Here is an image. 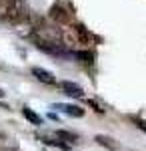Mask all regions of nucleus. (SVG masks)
Instances as JSON below:
<instances>
[{
	"instance_id": "f257e3e1",
	"label": "nucleus",
	"mask_w": 146,
	"mask_h": 151,
	"mask_svg": "<svg viewBox=\"0 0 146 151\" xmlns=\"http://www.w3.org/2000/svg\"><path fill=\"white\" fill-rule=\"evenodd\" d=\"M26 16H28V4H26V0H6L4 18L8 22H22Z\"/></svg>"
},
{
	"instance_id": "f03ea898",
	"label": "nucleus",
	"mask_w": 146,
	"mask_h": 151,
	"mask_svg": "<svg viewBox=\"0 0 146 151\" xmlns=\"http://www.w3.org/2000/svg\"><path fill=\"white\" fill-rule=\"evenodd\" d=\"M52 109H56L58 113H64L70 117H84V109L78 105H66V103H54Z\"/></svg>"
},
{
	"instance_id": "7ed1b4c3",
	"label": "nucleus",
	"mask_w": 146,
	"mask_h": 151,
	"mask_svg": "<svg viewBox=\"0 0 146 151\" xmlns=\"http://www.w3.org/2000/svg\"><path fill=\"white\" fill-rule=\"evenodd\" d=\"M32 75L40 83H44V85H56V77H54V73L42 69V67H32Z\"/></svg>"
},
{
	"instance_id": "20e7f679",
	"label": "nucleus",
	"mask_w": 146,
	"mask_h": 151,
	"mask_svg": "<svg viewBox=\"0 0 146 151\" xmlns=\"http://www.w3.org/2000/svg\"><path fill=\"white\" fill-rule=\"evenodd\" d=\"M60 87H62V91H64L68 97H72V99H82V95H84L82 87H78L76 83L64 81V83H60Z\"/></svg>"
},
{
	"instance_id": "39448f33",
	"label": "nucleus",
	"mask_w": 146,
	"mask_h": 151,
	"mask_svg": "<svg viewBox=\"0 0 146 151\" xmlns=\"http://www.w3.org/2000/svg\"><path fill=\"white\" fill-rule=\"evenodd\" d=\"M74 30H76V35H78V38L80 40H82V45H86V42H92V40H94V36L90 35L88 30H86V28H84V26H76V28H74Z\"/></svg>"
},
{
	"instance_id": "423d86ee",
	"label": "nucleus",
	"mask_w": 146,
	"mask_h": 151,
	"mask_svg": "<svg viewBox=\"0 0 146 151\" xmlns=\"http://www.w3.org/2000/svg\"><path fill=\"white\" fill-rule=\"evenodd\" d=\"M22 113H24V117H26V119H28V121H30L32 125H42V117H40V115H36L34 111H30L28 107H24V109H22Z\"/></svg>"
},
{
	"instance_id": "0eeeda50",
	"label": "nucleus",
	"mask_w": 146,
	"mask_h": 151,
	"mask_svg": "<svg viewBox=\"0 0 146 151\" xmlns=\"http://www.w3.org/2000/svg\"><path fill=\"white\" fill-rule=\"evenodd\" d=\"M94 141H96V143H100V145H104V147H108V149H116V147H118V145L114 143L112 137H106V135H96Z\"/></svg>"
},
{
	"instance_id": "6e6552de",
	"label": "nucleus",
	"mask_w": 146,
	"mask_h": 151,
	"mask_svg": "<svg viewBox=\"0 0 146 151\" xmlns=\"http://www.w3.org/2000/svg\"><path fill=\"white\" fill-rule=\"evenodd\" d=\"M56 135L60 137V139H68V141H76L78 139L74 133H68V131H56Z\"/></svg>"
},
{
	"instance_id": "1a4fd4ad",
	"label": "nucleus",
	"mask_w": 146,
	"mask_h": 151,
	"mask_svg": "<svg viewBox=\"0 0 146 151\" xmlns=\"http://www.w3.org/2000/svg\"><path fill=\"white\" fill-rule=\"evenodd\" d=\"M134 123L142 129V131H146V121H142V119H134Z\"/></svg>"
},
{
	"instance_id": "9d476101",
	"label": "nucleus",
	"mask_w": 146,
	"mask_h": 151,
	"mask_svg": "<svg viewBox=\"0 0 146 151\" xmlns=\"http://www.w3.org/2000/svg\"><path fill=\"white\" fill-rule=\"evenodd\" d=\"M0 97H4V91H0Z\"/></svg>"
}]
</instances>
